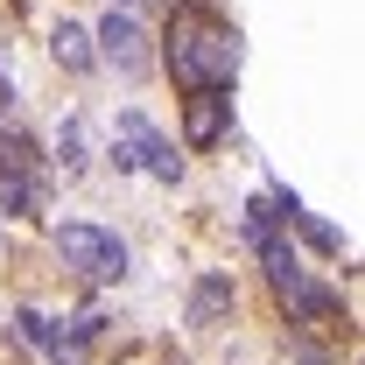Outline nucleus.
<instances>
[{
	"instance_id": "f257e3e1",
	"label": "nucleus",
	"mask_w": 365,
	"mask_h": 365,
	"mask_svg": "<svg viewBox=\"0 0 365 365\" xmlns=\"http://www.w3.org/2000/svg\"><path fill=\"white\" fill-rule=\"evenodd\" d=\"M169 71L190 91H225L239 71V36L211 14H176L169 21Z\"/></svg>"
},
{
	"instance_id": "9b49d317",
	"label": "nucleus",
	"mask_w": 365,
	"mask_h": 365,
	"mask_svg": "<svg viewBox=\"0 0 365 365\" xmlns=\"http://www.w3.org/2000/svg\"><path fill=\"white\" fill-rule=\"evenodd\" d=\"M0 113H7V98H0Z\"/></svg>"
},
{
	"instance_id": "1a4fd4ad",
	"label": "nucleus",
	"mask_w": 365,
	"mask_h": 365,
	"mask_svg": "<svg viewBox=\"0 0 365 365\" xmlns=\"http://www.w3.org/2000/svg\"><path fill=\"white\" fill-rule=\"evenodd\" d=\"M56 162H63V176L85 169V127H78V120H63V134H56Z\"/></svg>"
},
{
	"instance_id": "9d476101",
	"label": "nucleus",
	"mask_w": 365,
	"mask_h": 365,
	"mask_svg": "<svg viewBox=\"0 0 365 365\" xmlns=\"http://www.w3.org/2000/svg\"><path fill=\"white\" fill-rule=\"evenodd\" d=\"M288 225H302V239H309V246H317V253H337V246H344V239H337V232L323 225V218H309V211H302V204H295V211H288Z\"/></svg>"
},
{
	"instance_id": "423d86ee",
	"label": "nucleus",
	"mask_w": 365,
	"mask_h": 365,
	"mask_svg": "<svg viewBox=\"0 0 365 365\" xmlns=\"http://www.w3.org/2000/svg\"><path fill=\"white\" fill-rule=\"evenodd\" d=\"M0 211H7V218H36V211H43V190H36V176H21V169H0Z\"/></svg>"
},
{
	"instance_id": "6e6552de",
	"label": "nucleus",
	"mask_w": 365,
	"mask_h": 365,
	"mask_svg": "<svg viewBox=\"0 0 365 365\" xmlns=\"http://www.w3.org/2000/svg\"><path fill=\"white\" fill-rule=\"evenodd\" d=\"M56 63H63V71H91V63H98V49H91V36L78 29V21L56 29Z\"/></svg>"
},
{
	"instance_id": "20e7f679",
	"label": "nucleus",
	"mask_w": 365,
	"mask_h": 365,
	"mask_svg": "<svg viewBox=\"0 0 365 365\" xmlns=\"http://www.w3.org/2000/svg\"><path fill=\"white\" fill-rule=\"evenodd\" d=\"M162 148H169V140L155 134L140 113H120V127H113V162H120V169H148Z\"/></svg>"
},
{
	"instance_id": "7ed1b4c3",
	"label": "nucleus",
	"mask_w": 365,
	"mask_h": 365,
	"mask_svg": "<svg viewBox=\"0 0 365 365\" xmlns=\"http://www.w3.org/2000/svg\"><path fill=\"white\" fill-rule=\"evenodd\" d=\"M91 49H98L120 78H148V63H155V56H148V29H140L134 14H106L98 36H91Z\"/></svg>"
},
{
	"instance_id": "0eeeda50",
	"label": "nucleus",
	"mask_w": 365,
	"mask_h": 365,
	"mask_svg": "<svg viewBox=\"0 0 365 365\" xmlns=\"http://www.w3.org/2000/svg\"><path fill=\"white\" fill-rule=\"evenodd\" d=\"M225 309H232V281H225V274L197 281V295H190V323H218Z\"/></svg>"
},
{
	"instance_id": "f03ea898",
	"label": "nucleus",
	"mask_w": 365,
	"mask_h": 365,
	"mask_svg": "<svg viewBox=\"0 0 365 365\" xmlns=\"http://www.w3.org/2000/svg\"><path fill=\"white\" fill-rule=\"evenodd\" d=\"M56 253L78 274H91V281H120L127 274V246L113 232H98V225H56Z\"/></svg>"
},
{
	"instance_id": "39448f33",
	"label": "nucleus",
	"mask_w": 365,
	"mask_h": 365,
	"mask_svg": "<svg viewBox=\"0 0 365 365\" xmlns=\"http://www.w3.org/2000/svg\"><path fill=\"white\" fill-rule=\"evenodd\" d=\"M225 113H232L225 91H197L190 113H182V140H190V148H211V140L225 134Z\"/></svg>"
}]
</instances>
